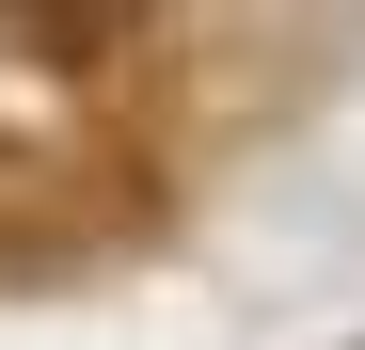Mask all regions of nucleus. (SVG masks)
Instances as JSON below:
<instances>
[{"label":"nucleus","instance_id":"nucleus-1","mask_svg":"<svg viewBox=\"0 0 365 350\" xmlns=\"http://www.w3.org/2000/svg\"><path fill=\"white\" fill-rule=\"evenodd\" d=\"M0 48L48 64V80H96V64L143 48V0H0Z\"/></svg>","mask_w":365,"mask_h":350},{"label":"nucleus","instance_id":"nucleus-2","mask_svg":"<svg viewBox=\"0 0 365 350\" xmlns=\"http://www.w3.org/2000/svg\"><path fill=\"white\" fill-rule=\"evenodd\" d=\"M32 239H64V159L0 144V255H32Z\"/></svg>","mask_w":365,"mask_h":350}]
</instances>
